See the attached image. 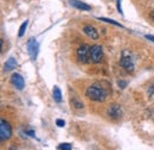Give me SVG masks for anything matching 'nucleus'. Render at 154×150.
Returning <instances> with one entry per match:
<instances>
[{
    "label": "nucleus",
    "instance_id": "f257e3e1",
    "mask_svg": "<svg viewBox=\"0 0 154 150\" xmlns=\"http://www.w3.org/2000/svg\"><path fill=\"white\" fill-rule=\"evenodd\" d=\"M85 94L89 99L94 100V101H104L106 100V96H107V93L106 91L102 88V87H98V86H90L87 88L85 91Z\"/></svg>",
    "mask_w": 154,
    "mask_h": 150
},
{
    "label": "nucleus",
    "instance_id": "f03ea898",
    "mask_svg": "<svg viewBox=\"0 0 154 150\" xmlns=\"http://www.w3.org/2000/svg\"><path fill=\"white\" fill-rule=\"evenodd\" d=\"M11 136H12L11 125L6 120L1 119V122H0V138H1V141H7V139H10Z\"/></svg>",
    "mask_w": 154,
    "mask_h": 150
},
{
    "label": "nucleus",
    "instance_id": "7ed1b4c3",
    "mask_svg": "<svg viewBox=\"0 0 154 150\" xmlns=\"http://www.w3.org/2000/svg\"><path fill=\"white\" fill-rule=\"evenodd\" d=\"M27 51H29V55H30L32 61H35L37 58L39 53V43L36 41V38L29 39V42H27Z\"/></svg>",
    "mask_w": 154,
    "mask_h": 150
},
{
    "label": "nucleus",
    "instance_id": "20e7f679",
    "mask_svg": "<svg viewBox=\"0 0 154 150\" xmlns=\"http://www.w3.org/2000/svg\"><path fill=\"white\" fill-rule=\"evenodd\" d=\"M77 57H78L79 62L87 63L89 61V58H90V47H88L87 44L81 45L77 49Z\"/></svg>",
    "mask_w": 154,
    "mask_h": 150
},
{
    "label": "nucleus",
    "instance_id": "39448f33",
    "mask_svg": "<svg viewBox=\"0 0 154 150\" xmlns=\"http://www.w3.org/2000/svg\"><path fill=\"white\" fill-rule=\"evenodd\" d=\"M103 57V49L101 45H93L90 48V60L95 63H98L101 62Z\"/></svg>",
    "mask_w": 154,
    "mask_h": 150
},
{
    "label": "nucleus",
    "instance_id": "423d86ee",
    "mask_svg": "<svg viewBox=\"0 0 154 150\" xmlns=\"http://www.w3.org/2000/svg\"><path fill=\"white\" fill-rule=\"evenodd\" d=\"M120 63H121V66L126 70H128V72H133L134 70V61H133V58H132L131 55L126 56V53L125 51H123V55H122V58H121Z\"/></svg>",
    "mask_w": 154,
    "mask_h": 150
},
{
    "label": "nucleus",
    "instance_id": "0eeeda50",
    "mask_svg": "<svg viewBox=\"0 0 154 150\" xmlns=\"http://www.w3.org/2000/svg\"><path fill=\"white\" fill-rule=\"evenodd\" d=\"M12 83L16 86V88L17 90H23L24 87H25V81H24V77L21 76L20 74H18V73H16V74L12 75Z\"/></svg>",
    "mask_w": 154,
    "mask_h": 150
},
{
    "label": "nucleus",
    "instance_id": "6e6552de",
    "mask_svg": "<svg viewBox=\"0 0 154 150\" xmlns=\"http://www.w3.org/2000/svg\"><path fill=\"white\" fill-rule=\"evenodd\" d=\"M69 1H70V5H71V6H74L75 8L81 10V11H89V10L91 8L90 5H88V4H85V2H82V1H79V0H69Z\"/></svg>",
    "mask_w": 154,
    "mask_h": 150
},
{
    "label": "nucleus",
    "instance_id": "1a4fd4ad",
    "mask_svg": "<svg viewBox=\"0 0 154 150\" xmlns=\"http://www.w3.org/2000/svg\"><path fill=\"white\" fill-rule=\"evenodd\" d=\"M83 31H84V34H85L87 36H89L91 39H98V32H97V30L94 26H91V25H85L84 29H83Z\"/></svg>",
    "mask_w": 154,
    "mask_h": 150
},
{
    "label": "nucleus",
    "instance_id": "9d476101",
    "mask_svg": "<svg viewBox=\"0 0 154 150\" xmlns=\"http://www.w3.org/2000/svg\"><path fill=\"white\" fill-rule=\"evenodd\" d=\"M108 113H109V116L113 117V118H119V117L121 116V109H120L119 105H113V106L109 107Z\"/></svg>",
    "mask_w": 154,
    "mask_h": 150
},
{
    "label": "nucleus",
    "instance_id": "9b49d317",
    "mask_svg": "<svg viewBox=\"0 0 154 150\" xmlns=\"http://www.w3.org/2000/svg\"><path fill=\"white\" fill-rule=\"evenodd\" d=\"M17 67V61H16V58L14 57H10L7 61H6V63H5V70H12V69H14Z\"/></svg>",
    "mask_w": 154,
    "mask_h": 150
},
{
    "label": "nucleus",
    "instance_id": "f8f14e48",
    "mask_svg": "<svg viewBox=\"0 0 154 150\" xmlns=\"http://www.w3.org/2000/svg\"><path fill=\"white\" fill-rule=\"evenodd\" d=\"M52 95H54V99H55V101H56V103H60V101H62V93H60L59 87H57V86H55V87H54Z\"/></svg>",
    "mask_w": 154,
    "mask_h": 150
},
{
    "label": "nucleus",
    "instance_id": "ddd939ff",
    "mask_svg": "<svg viewBox=\"0 0 154 150\" xmlns=\"http://www.w3.org/2000/svg\"><path fill=\"white\" fill-rule=\"evenodd\" d=\"M27 24H29L27 20H25V23L21 24V26H20V29H19V32H18V36H19V37H23V36H24V34H25V31H26V28H27Z\"/></svg>",
    "mask_w": 154,
    "mask_h": 150
},
{
    "label": "nucleus",
    "instance_id": "4468645a",
    "mask_svg": "<svg viewBox=\"0 0 154 150\" xmlns=\"http://www.w3.org/2000/svg\"><path fill=\"white\" fill-rule=\"evenodd\" d=\"M98 20H102V21H106V23H110V24H114V25H116V26L123 28V26H122L120 23H117V21L113 20V19H108V18H103V17H100V18H98Z\"/></svg>",
    "mask_w": 154,
    "mask_h": 150
},
{
    "label": "nucleus",
    "instance_id": "2eb2a0df",
    "mask_svg": "<svg viewBox=\"0 0 154 150\" xmlns=\"http://www.w3.org/2000/svg\"><path fill=\"white\" fill-rule=\"evenodd\" d=\"M71 144H69V143H62L60 145H59V149L60 150H71Z\"/></svg>",
    "mask_w": 154,
    "mask_h": 150
},
{
    "label": "nucleus",
    "instance_id": "dca6fc26",
    "mask_svg": "<svg viewBox=\"0 0 154 150\" xmlns=\"http://www.w3.org/2000/svg\"><path fill=\"white\" fill-rule=\"evenodd\" d=\"M56 124H57V126H59V128H63V126L65 125V122L62 120V119H57V120H56Z\"/></svg>",
    "mask_w": 154,
    "mask_h": 150
},
{
    "label": "nucleus",
    "instance_id": "f3484780",
    "mask_svg": "<svg viewBox=\"0 0 154 150\" xmlns=\"http://www.w3.org/2000/svg\"><path fill=\"white\" fill-rule=\"evenodd\" d=\"M117 85H119L121 88H126V87H127V82H126V81H119Z\"/></svg>",
    "mask_w": 154,
    "mask_h": 150
},
{
    "label": "nucleus",
    "instance_id": "a211bd4d",
    "mask_svg": "<svg viewBox=\"0 0 154 150\" xmlns=\"http://www.w3.org/2000/svg\"><path fill=\"white\" fill-rule=\"evenodd\" d=\"M145 37L147 38V39H149V41H152V42H154V36H152V35H146Z\"/></svg>",
    "mask_w": 154,
    "mask_h": 150
},
{
    "label": "nucleus",
    "instance_id": "6ab92c4d",
    "mask_svg": "<svg viewBox=\"0 0 154 150\" xmlns=\"http://www.w3.org/2000/svg\"><path fill=\"white\" fill-rule=\"evenodd\" d=\"M152 18L154 19V11H153V13H152Z\"/></svg>",
    "mask_w": 154,
    "mask_h": 150
}]
</instances>
